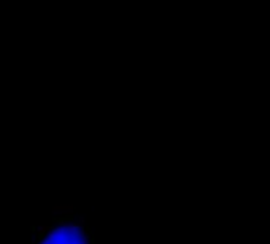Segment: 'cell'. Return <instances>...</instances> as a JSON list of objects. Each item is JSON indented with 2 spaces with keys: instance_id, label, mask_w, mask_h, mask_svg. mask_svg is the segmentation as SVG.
I'll use <instances>...</instances> for the list:
<instances>
[{
  "instance_id": "cell-1",
  "label": "cell",
  "mask_w": 270,
  "mask_h": 244,
  "mask_svg": "<svg viewBox=\"0 0 270 244\" xmlns=\"http://www.w3.org/2000/svg\"><path fill=\"white\" fill-rule=\"evenodd\" d=\"M32 244H96L86 219L72 205H59L34 228Z\"/></svg>"
}]
</instances>
